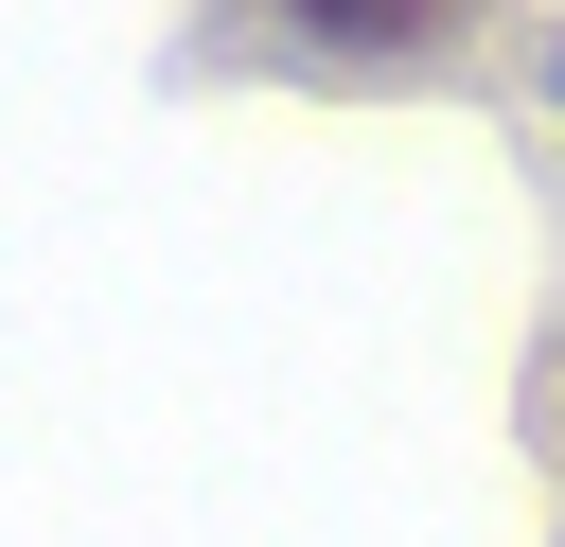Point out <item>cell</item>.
Returning a JSON list of instances; mask_svg holds the SVG:
<instances>
[{"label":"cell","instance_id":"6da1fadb","mask_svg":"<svg viewBox=\"0 0 565 547\" xmlns=\"http://www.w3.org/2000/svg\"><path fill=\"white\" fill-rule=\"evenodd\" d=\"M300 53H335V71H406V53H459L494 0H265Z\"/></svg>","mask_w":565,"mask_h":547}]
</instances>
